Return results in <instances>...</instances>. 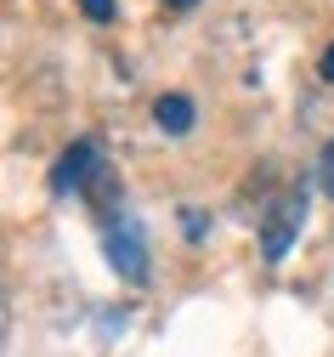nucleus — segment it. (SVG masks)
Instances as JSON below:
<instances>
[{
	"instance_id": "f257e3e1",
	"label": "nucleus",
	"mask_w": 334,
	"mask_h": 357,
	"mask_svg": "<svg viewBox=\"0 0 334 357\" xmlns=\"http://www.w3.org/2000/svg\"><path fill=\"white\" fill-rule=\"evenodd\" d=\"M301 227H306V188H289L283 199H272L261 210V261L278 266L289 255V244L301 238Z\"/></svg>"
},
{
	"instance_id": "f03ea898",
	"label": "nucleus",
	"mask_w": 334,
	"mask_h": 357,
	"mask_svg": "<svg viewBox=\"0 0 334 357\" xmlns=\"http://www.w3.org/2000/svg\"><path fill=\"white\" fill-rule=\"evenodd\" d=\"M108 266L125 284H148V238H142V227L130 215L108 221Z\"/></svg>"
},
{
	"instance_id": "7ed1b4c3",
	"label": "nucleus",
	"mask_w": 334,
	"mask_h": 357,
	"mask_svg": "<svg viewBox=\"0 0 334 357\" xmlns=\"http://www.w3.org/2000/svg\"><path fill=\"white\" fill-rule=\"evenodd\" d=\"M97 170H103L97 142H85V137H79V142H68V148H63V159H57V170H52V188H57V193H68V188H74V193H85Z\"/></svg>"
},
{
	"instance_id": "20e7f679",
	"label": "nucleus",
	"mask_w": 334,
	"mask_h": 357,
	"mask_svg": "<svg viewBox=\"0 0 334 357\" xmlns=\"http://www.w3.org/2000/svg\"><path fill=\"white\" fill-rule=\"evenodd\" d=\"M153 119H159V130H165V137H187V130H193V97L165 91V97L153 102Z\"/></svg>"
},
{
	"instance_id": "39448f33",
	"label": "nucleus",
	"mask_w": 334,
	"mask_h": 357,
	"mask_svg": "<svg viewBox=\"0 0 334 357\" xmlns=\"http://www.w3.org/2000/svg\"><path fill=\"white\" fill-rule=\"evenodd\" d=\"M317 188L334 199V142H323V153H317Z\"/></svg>"
},
{
	"instance_id": "423d86ee",
	"label": "nucleus",
	"mask_w": 334,
	"mask_h": 357,
	"mask_svg": "<svg viewBox=\"0 0 334 357\" xmlns=\"http://www.w3.org/2000/svg\"><path fill=\"white\" fill-rule=\"evenodd\" d=\"M79 12H85L91 23H108V17L119 12V6H114V0H79Z\"/></svg>"
},
{
	"instance_id": "0eeeda50",
	"label": "nucleus",
	"mask_w": 334,
	"mask_h": 357,
	"mask_svg": "<svg viewBox=\"0 0 334 357\" xmlns=\"http://www.w3.org/2000/svg\"><path fill=\"white\" fill-rule=\"evenodd\" d=\"M317 74H323V79L334 85V46H323V63H317Z\"/></svg>"
},
{
	"instance_id": "6e6552de",
	"label": "nucleus",
	"mask_w": 334,
	"mask_h": 357,
	"mask_svg": "<svg viewBox=\"0 0 334 357\" xmlns=\"http://www.w3.org/2000/svg\"><path fill=\"white\" fill-rule=\"evenodd\" d=\"M165 6H170V12H187V6H199V0H165Z\"/></svg>"
}]
</instances>
